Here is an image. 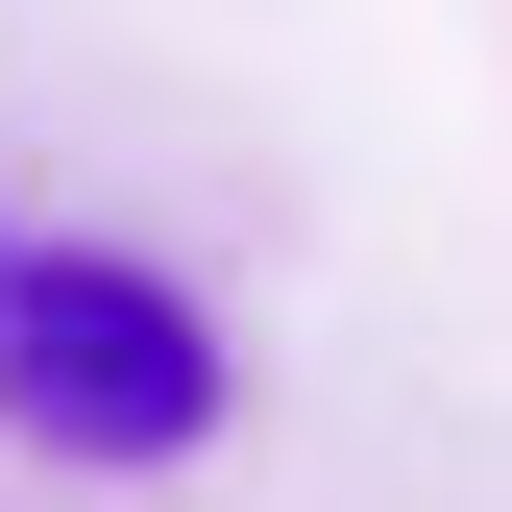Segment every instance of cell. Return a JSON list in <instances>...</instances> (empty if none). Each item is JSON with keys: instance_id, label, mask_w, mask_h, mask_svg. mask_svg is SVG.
<instances>
[{"instance_id": "1", "label": "cell", "mask_w": 512, "mask_h": 512, "mask_svg": "<svg viewBox=\"0 0 512 512\" xmlns=\"http://www.w3.org/2000/svg\"><path fill=\"white\" fill-rule=\"evenodd\" d=\"M0 415L49 464H171V439H220V317L122 244H25L0 269Z\"/></svg>"}]
</instances>
